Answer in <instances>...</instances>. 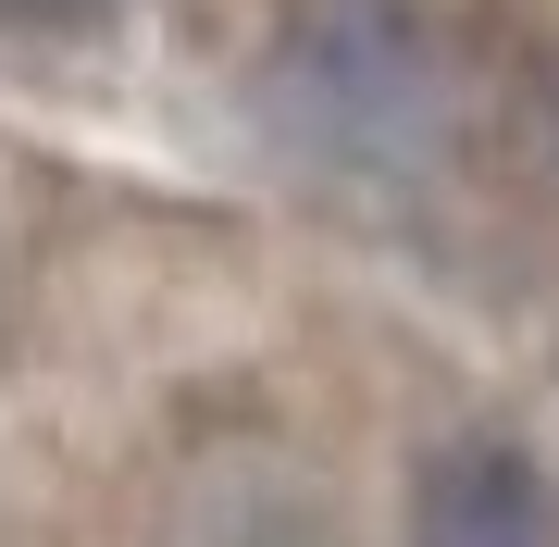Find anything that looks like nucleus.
<instances>
[{
    "instance_id": "obj_1",
    "label": "nucleus",
    "mask_w": 559,
    "mask_h": 547,
    "mask_svg": "<svg viewBox=\"0 0 559 547\" xmlns=\"http://www.w3.org/2000/svg\"><path fill=\"white\" fill-rule=\"evenodd\" d=\"M274 87L323 150H399L436 112V50L399 0H323V13H299Z\"/></svg>"
},
{
    "instance_id": "obj_2",
    "label": "nucleus",
    "mask_w": 559,
    "mask_h": 547,
    "mask_svg": "<svg viewBox=\"0 0 559 547\" xmlns=\"http://www.w3.org/2000/svg\"><path fill=\"white\" fill-rule=\"evenodd\" d=\"M411 547H559V473L510 436H448L411 473Z\"/></svg>"
}]
</instances>
